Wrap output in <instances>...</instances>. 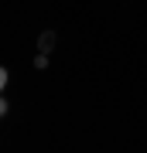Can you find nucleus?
Masks as SVG:
<instances>
[{
	"instance_id": "1",
	"label": "nucleus",
	"mask_w": 147,
	"mask_h": 153,
	"mask_svg": "<svg viewBox=\"0 0 147 153\" xmlns=\"http://www.w3.org/2000/svg\"><path fill=\"white\" fill-rule=\"evenodd\" d=\"M7 78H11V75H7V68H0V92L7 88Z\"/></svg>"
},
{
	"instance_id": "2",
	"label": "nucleus",
	"mask_w": 147,
	"mask_h": 153,
	"mask_svg": "<svg viewBox=\"0 0 147 153\" xmlns=\"http://www.w3.org/2000/svg\"><path fill=\"white\" fill-rule=\"evenodd\" d=\"M0 116H7V102H4V99H0Z\"/></svg>"
}]
</instances>
